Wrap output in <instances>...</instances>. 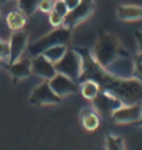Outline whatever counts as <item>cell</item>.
Instances as JSON below:
<instances>
[{
    "label": "cell",
    "mask_w": 142,
    "mask_h": 150,
    "mask_svg": "<svg viewBox=\"0 0 142 150\" xmlns=\"http://www.w3.org/2000/svg\"><path fill=\"white\" fill-rule=\"evenodd\" d=\"M82 58V73L80 76V81L93 80L100 86L101 91L108 93L111 95L120 99L125 105L142 103V81L135 78L122 79L106 71L96 60L93 59L92 54L87 49L75 48Z\"/></svg>",
    "instance_id": "cell-1"
},
{
    "label": "cell",
    "mask_w": 142,
    "mask_h": 150,
    "mask_svg": "<svg viewBox=\"0 0 142 150\" xmlns=\"http://www.w3.org/2000/svg\"><path fill=\"white\" fill-rule=\"evenodd\" d=\"M127 51L122 48L120 41L113 35L108 33H103L98 36L96 44L93 45L92 56L96 62L101 65L103 69H106L108 65H111L118 56L126 54Z\"/></svg>",
    "instance_id": "cell-2"
},
{
    "label": "cell",
    "mask_w": 142,
    "mask_h": 150,
    "mask_svg": "<svg viewBox=\"0 0 142 150\" xmlns=\"http://www.w3.org/2000/svg\"><path fill=\"white\" fill-rule=\"evenodd\" d=\"M71 39V29L65 26L56 28L49 34L44 35L29 46V53L32 56L42 54L46 49L55 45H67Z\"/></svg>",
    "instance_id": "cell-3"
},
{
    "label": "cell",
    "mask_w": 142,
    "mask_h": 150,
    "mask_svg": "<svg viewBox=\"0 0 142 150\" xmlns=\"http://www.w3.org/2000/svg\"><path fill=\"white\" fill-rule=\"evenodd\" d=\"M56 73L72 79L79 84L80 76L82 73V58L76 49H67L65 55L58 63L54 64Z\"/></svg>",
    "instance_id": "cell-4"
},
{
    "label": "cell",
    "mask_w": 142,
    "mask_h": 150,
    "mask_svg": "<svg viewBox=\"0 0 142 150\" xmlns=\"http://www.w3.org/2000/svg\"><path fill=\"white\" fill-rule=\"evenodd\" d=\"M95 11V1L93 0H81L79 5L70 10L66 16L64 18V25L65 28H69V29L72 30L75 26L81 24L82 21H85L86 19H89L90 16L93 14Z\"/></svg>",
    "instance_id": "cell-5"
},
{
    "label": "cell",
    "mask_w": 142,
    "mask_h": 150,
    "mask_svg": "<svg viewBox=\"0 0 142 150\" xmlns=\"http://www.w3.org/2000/svg\"><path fill=\"white\" fill-rule=\"evenodd\" d=\"M142 115V103L122 105L111 114V119L116 124H137Z\"/></svg>",
    "instance_id": "cell-6"
},
{
    "label": "cell",
    "mask_w": 142,
    "mask_h": 150,
    "mask_svg": "<svg viewBox=\"0 0 142 150\" xmlns=\"http://www.w3.org/2000/svg\"><path fill=\"white\" fill-rule=\"evenodd\" d=\"M29 101L34 105H51L59 104L61 101V98L56 95L53 89L50 88L49 83L45 81L32 90Z\"/></svg>",
    "instance_id": "cell-7"
},
{
    "label": "cell",
    "mask_w": 142,
    "mask_h": 150,
    "mask_svg": "<svg viewBox=\"0 0 142 150\" xmlns=\"http://www.w3.org/2000/svg\"><path fill=\"white\" fill-rule=\"evenodd\" d=\"M50 88L53 89V91L60 98L71 95V94L77 93L79 90V84L74 81L72 79L65 76L63 74L56 73L54 78H51L50 80H47Z\"/></svg>",
    "instance_id": "cell-8"
},
{
    "label": "cell",
    "mask_w": 142,
    "mask_h": 150,
    "mask_svg": "<svg viewBox=\"0 0 142 150\" xmlns=\"http://www.w3.org/2000/svg\"><path fill=\"white\" fill-rule=\"evenodd\" d=\"M92 105H93V109L97 112H101V114H105V115H111L113 111L125 104L120 99H117L116 96L100 90L97 96L92 100Z\"/></svg>",
    "instance_id": "cell-9"
},
{
    "label": "cell",
    "mask_w": 142,
    "mask_h": 150,
    "mask_svg": "<svg viewBox=\"0 0 142 150\" xmlns=\"http://www.w3.org/2000/svg\"><path fill=\"white\" fill-rule=\"evenodd\" d=\"M31 74L44 78L45 80H50L56 75V70L54 64L49 62L42 54H40L34 56V59L31 60Z\"/></svg>",
    "instance_id": "cell-10"
},
{
    "label": "cell",
    "mask_w": 142,
    "mask_h": 150,
    "mask_svg": "<svg viewBox=\"0 0 142 150\" xmlns=\"http://www.w3.org/2000/svg\"><path fill=\"white\" fill-rule=\"evenodd\" d=\"M27 44V34L22 30L14 31L10 38V43H9V49H10V55H9V64L16 62L20 59L24 50Z\"/></svg>",
    "instance_id": "cell-11"
},
{
    "label": "cell",
    "mask_w": 142,
    "mask_h": 150,
    "mask_svg": "<svg viewBox=\"0 0 142 150\" xmlns=\"http://www.w3.org/2000/svg\"><path fill=\"white\" fill-rule=\"evenodd\" d=\"M9 71L14 79V83L27 78L31 75V60L30 59H18L16 62L9 64Z\"/></svg>",
    "instance_id": "cell-12"
},
{
    "label": "cell",
    "mask_w": 142,
    "mask_h": 150,
    "mask_svg": "<svg viewBox=\"0 0 142 150\" xmlns=\"http://www.w3.org/2000/svg\"><path fill=\"white\" fill-rule=\"evenodd\" d=\"M80 123L87 131H93L100 125V116L93 108H86L80 114Z\"/></svg>",
    "instance_id": "cell-13"
},
{
    "label": "cell",
    "mask_w": 142,
    "mask_h": 150,
    "mask_svg": "<svg viewBox=\"0 0 142 150\" xmlns=\"http://www.w3.org/2000/svg\"><path fill=\"white\" fill-rule=\"evenodd\" d=\"M117 18L124 21L141 20L142 8L137 5H120L117 8Z\"/></svg>",
    "instance_id": "cell-14"
},
{
    "label": "cell",
    "mask_w": 142,
    "mask_h": 150,
    "mask_svg": "<svg viewBox=\"0 0 142 150\" xmlns=\"http://www.w3.org/2000/svg\"><path fill=\"white\" fill-rule=\"evenodd\" d=\"M6 25L13 31L21 30L27 23V16L20 10H13L6 15Z\"/></svg>",
    "instance_id": "cell-15"
},
{
    "label": "cell",
    "mask_w": 142,
    "mask_h": 150,
    "mask_svg": "<svg viewBox=\"0 0 142 150\" xmlns=\"http://www.w3.org/2000/svg\"><path fill=\"white\" fill-rule=\"evenodd\" d=\"M79 86H80L81 95L86 100H90V101H92L97 96V94L100 93V86L97 85V83H95L93 80H90V79L80 81Z\"/></svg>",
    "instance_id": "cell-16"
},
{
    "label": "cell",
    "mask_w": 142,
    "mask_h": 150,
    "mask_svg": "<svg viewBox=\"0 0 142 150\" xmlns=\"http://www.w3.org/2000/svg\"><path fill=\"white\" fill-rule=\"evenodd\" d=\"M67 49H69L67 45H55V46H51V48L46 49L44 53H42V55H44L49 62L55 64L65 55V53L67 51Z\"/></svg>",
    "instance_id": "cell-17"
},
{
    "label": "cell",
    "mask_w": 142,
    "mask_h": 150,
    "mask_svg": "<svg viewBox=\"0 0 142 150\" xmlns=\"http://www.w3.org/2000/svg\"><path fill=\"white\" fill-rule=\"evenodd\" d=\"M105 150H126L124 138L116 134H108L106 138Z\"/></svg>",
    "instance_id": "cell-18"
},
{
    "label": "cell",
    "mask_w": 142,
    "mask_h": 150,
    "mask_svg": "<svg viewBox=\"0 0 142 150\" xmlns=\"http://www.w3.org/2000/svg\"><path fill=\"white\" fill-rule=\"evenodd\" d=\"M39 1L40 0H18L19 10L25 14L26 16H31L37 10Z\"/></svg>",
    "instance_id": "cell-19"
},
{
    "label": "cell",
    "mask_w": 142,
    "mask_h": 150,
    "mask_svg": "<svg viewBox=\"0 0 142 150\" xmlns=\"http://www.w3.org/2000/svg\"><path fill=\"white\" fill-rule=\"evenodd\" d=\"M132 59H134V78L142 81V53L138 51L132 56Z\"/></svg>",
    "instance_id": "cell-20"
},
{
    "label": "cell",
    "mask_w": 142,
    "mask_h": 150,
    "mask_svg": "<svg viewBox=\"0 0 142 150\" xmlns=\"http://www.w3.org/2000/svg\"><path fill=\"white\" fill-rule=\"evenodd\" d=\"M49 23L54 28H60L64 25V16H61L60 14H58L56 11H50L49 13Z\"/></svg>",
    "instance_id": "cell-21"
},
{
    "label": "cell",
    "mask_w": 142,
    "mask_h": 150,
    "mask_svg": "<svg viewBox=\"0 0 142 150\" xmlns=\"http://www.w3.org/2000/svg\"><path fill=\"white\" fill-rule=\"evenodd\" d=\"M53 10L56 11L58 14H60L61 16H66V14L69 13V9L66 6V4L64 3V0H55L54 1V8Z\"/></svg>",
    "instance_id": "cell-22"
},
{
    "label": "cell",
    "mask_w": 142,
    "mask_h": 150,
    "mask_svg": "<svg viewBox=\"0 0 142 150\" xmlns=\"http://www.w3.org/2000/svg\"><path fill=\"white\" fill-rule=\"evenodd\" d=\"M53 8H54V0H40L39 6H37V9L41 13H45V14H49L50 11H53Z\"/></svg>",
    "instance_id": "cell-23"
},
{
    "label": "cell",
    "mask_w": 142,
    "mask_h": 150,
    "mask_svg": "<svg viewBox=\"0 0 142 150\" xmlns=\"http://www.w3.org/2000/svg\"><path fill=\"white\" fill-rule=\"evenodd\" d=\"M9 55H10L9 43L0 39V59H9Z\"/></svg>",
    "instance_id": "cell-24"
},
{
    "label": "cell",
    "mask_w": 142,
    "mask_h": 150,
    "mask_svg": "<svg viewBox=\"0 0 142 150\" xmlns=\"http://www.w3.org/2000/svg\"><path fill=\"white\" fill-rule=\"evenodd\" d=\"M80 1H81V0H64V3L66 4V6H67V9H69V11L76 8L80 4Z\"/></svg>",
    "instance_id": "cell-25"
},
{
    "label": "cell",
    "mask_w": 142,
    "mask_h": 150,
    "mask_svg": "<svg viewBox=\"0 0 142 150\" xmlns=\"http://www.w3.org/2000/svg\"><path fill=\"white\" fill-rule=\"evenodd\" d=\"M136 41H137V45H138V51L142 53V31L136 33Z\"/></svg>",
    "instance_id": "cell-26"
},
{
    "label": "cell",
    "mask_w": 142,
    "mask_h": 150,
    "mask_svg": "<svg viewBox=\"0 0 142 150\" xmlns=\"http://www.w3.org/2000/svg\"><path fill=\"white\" fill-rule=\"evenodd\" d=\"M4 65H5V63H4V59H0V68L4 67Z\"/></svg>",
    "instance_id": "cell-27"
},
{
    "label": "cell",
    "mask_w": 142,
    "mask_h": 150,
    "mask_svg": "<svg viewBox=\"0 0 142 150\" xmlns=\"http://www.w3.org/2000/svg\"><path fill=\"white\" fill-rule=\"evenodd\" d=\"M137 125H140V126H142V115H141V119H140V121L137 123Z\"/></svg>",
    "instance_id": "cell-28"
},
{
    "label": "cell",
    "mask_w": 142,
    "mask_h": 150,
    "mask_svg": "<svg viewBox=\"0 0 142 150\" xmlns=\"http://www.w3.org/2000/svg\"><path fill=\"white\" fill-rule=\"evenodd\" d=\"M3 3H8V1H10V0H1Z\"/></svg>",
    "instance_id": "cell-29"
},
{
    "label": "cell",
    "mask_w": 142,
    "mask_h": 150,
    "mask_svg": "<svg viewBox=\"0 0 142 150\" xmlns=\"http://www.w3.org/2000/svg\"><path fill=\"white\" fill-rule=\"evenodd\" d=\"M0 15H1V11H0Z\"/></svg>",
    "instance_id": "cell-30"
},
{
    "label": "cell",
    "mask_w": 142,
    "mask_h": 150,
    "mask_svg": "<svg viewBox=\"0 0 142 150\" xmlns=\"http://www.w3.org/2000/svg\"><path fill=\"white\" fill-rule=\"evenodd\" d=\"M54 1H55V0H54Z\"/></svg>",
    "instance_id": "cell-31"
}]
</instances>
